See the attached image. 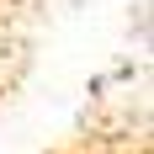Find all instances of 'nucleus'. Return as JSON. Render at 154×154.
<instances>
[{"instance_id":"f257e3e1","label":"nucleus","mask_w":154,"mask_h":154,"mask_svg":"<svg viewBox=\"0 0 154 154\" xmlns=\"http://www.w3.org/2000/svg\"><path fill=\"white\" fill-rule=\"evenodd\" d=\"M59 154H149L143 128H96V133H80L75 143H64Z\"/></svg>"},{"instance_id":"f03ea898","label":"nucleus","mask_w":154,"mask_h":154,"mask_svg":"<svg viewBox=\"0 0 154 154\" xmlns=\"http://www.w3.org/2000/svg\"><path fill=\"white\" fill-rule=\"evenodd\" d=\"M11 11H21V0H0V27H5V16Z\"/></svg>"}]
</instances>
